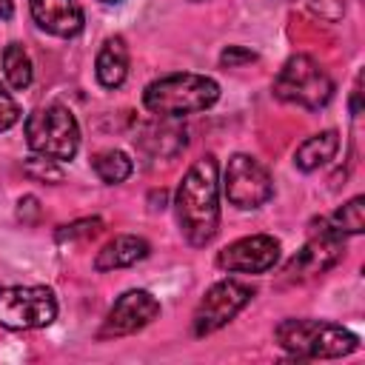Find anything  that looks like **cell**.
Instances as JSON below:
<instances>
[{"label": "cell", "mask_w": 365, "mask_h": 365, "mask_svg": "<svg viewBox=\"0 0 365 365\" xmlns=\"http://www.w3.org/2000/svg\"><path fill=\"white\" fill-rule=\"evenodd\" d=\"M180 234L202 248L220 231V165L214 154L200 157L180 180L174 194Z\"/></svg>", "instance_id": "1"}, {"label": "cell", "mask_w": 365, "mask_h": 365, "mask_svg": "<svg viewBox=\"0 0 365 365\" xmlns=\"http://www.w3.org/2000/svg\"><path fill=\"white\" fill-rule=\"evenodd\" d=\"M220 100V86L214 77L194 74V71H177L157 77L143 91V106L154 117L180 120L188 114H200L211 108Z\"/></svg>", "instance_id": "2"}, {"label": "cell", "mask_w": 365, "mask_h": 365, "mask_svg": "<svg viewBox=\"0 0 365 365\" xmlns=\"http://www.w3.org/2000/svg\"><path fill=\"white\" fill-rule=\"evenodd\" d=\"M277 345L297 359H339L359 348V336L325 319H282L274 328Z\"/></svg>", "instance_id": "3"}, {"label": "cell", "mask_w": 365, "mask_h": 365, "mask_svg": "<svg viewBox=\"0 0 365 365\" xmlns=\"http://www.w3.org/2000/svg\"><path fill=\"white\" fill-rule=\"evenodd\" d=\"M274 97L291 106H299L305 111H319L334 97V80L331 74L308 54H294L285 60V66L274 77Z\"/></svg>", "instance_id": "4"}, {"label": "cell", "mask_w": 365, "mask_h": 365, "mask_svg": "<svg viewBox=\"0 0 365 365\" xmlns=\"http://www.w3.org/2000/svg\"><path fill=\"white\" fill-rule=\"evenodd\" d=\"M26 143L34 154L51 157L57 163L71 160L80 148V125L74 120V114L60 106V103H48L34 108L26 117Z\"/></svg>", "instance_id": "5"}, {"label": "cell", "mask_w": 365, "mask_h": 365, "mask_svg": "<svg viewBox=\"0 0 365 365\" xmlns=\"http://www.w3.org/2000/svg\"><path fill=\"white\" fill-rule=\"evenodd\" d=\"M57 317L54 291L46 285H6L0 288V325L9 331H37Z\"/></svg>", "instance_id": "6"}, {"label": "cell", "mask_w": 365, "mask_h": 365, "mask_svg": "<svg viewBox=\"0 0 365 365\" xmlns=\"http://www.w3.org/2000/svg\"><path fill=\"white\" fill-rule=\"evenodd\" d=\"M222 191L234 208L251 211V208L265 205L274 197V180L257 157L234 154L222 174Z\"/></svg>", "instance_id": "7"}, {"label": "cell", "mask_w": 365, "mask_h": 365, "mask_svg": "<svg viewBox=\"0 0 365 365\" xmlns=\"http://www.w3.org/2000/svg\"><path fill=\"white\" fill-rule=\"evenodd\" d=\"M251 299H254V288L248 282H240V279H220V282H214L202 294V299H200V305L194 311V319H191L194 336H208V334L220 331Z\"/></svg>", "instance_id": "8"}, {"label": "cell", "mask_w": 365, "mask_h": 365, "mask_svg": "<svg viewBox=\"0 0 365 365\" xmlns=\"http://www.w3.org/2000/svg\"><path fill=\"white\" fill-rule=\"evenodd\" d=\"M322 228H317L311 234V240L285 262L282 268V277L288 282H302V279H311L322 271H328L334 262H339L342 257V248H345V237L339 231H334L325 220L319 222Z\"/></svg>", "instance_id": "9"}, {"label": "cell", "mask_w": 365, "mask_h": 365, "mask_svg": "<svg viewBox=\"0 0 365 365\" xmlns=\"http://www.w3.org/2000/svg\"><path fill=\"white\" fill-rule=\"evenodd\" d=\"M279 262V240L271 234L240 237L217 254V268L228 274H265Z\"/></svg>", "instance_id": "10"}, {"label": "cell", "mask_w": 365, "mask_h": 365, "mask_svg": "<svg viewBox=\"0 0 365 365\" xmlns=\"http://www.w3.org/2000/svg\"><path fill=\"white\" fill-rule=\"evenodd\" d=\"M160 317V302L143 291V288H131L125 294L117 297V302L111 305V311L106 314L103 319V328H100V339H117V336H128V334H137L143 331L145 325H151L154 319Z\"/></svg>", "instance_id": "11"}, {"label": "cell", "mask_w": 365, "mask_h": 365, "mask_svg": "<svg viewBox=\"0 0 365 365\" xmlns=\"http://www.w3.org/2000/svg\"><path fill=\"white\" fill-rule=\"evenodd\" d=\"M34 23L54 37H74L83 31V6L77 0H29Z\"/></svg>", "instance_id": "12"}, {"label": "cell", "mask_w": 365, "mask_h": 365, "mask_svg": "<svg viewBox=\"0 0 365 365\" xmlns=\"http://www.w3.org/2000/svg\"><path fill=\"white\" fill-rule=\"evenodd\" d=\"M151 251V245L143 240V237H134V234H120L114 240H108L97 257H94V268L97 271H117V268H128L140 259H145Z\"/></svg>", "instance_id": "13"}, {"label": "cell", "mask_w": 365, "mask_h": 365, "mask_svg": "<svg viewBox=\"0 0 365 365\" xmlns=\"http://www.w3.org/2000/svg\"><path fill=\"white\" fill-rule=\"evenodd\" d=\"M94 74H97V83L103 88H120L125 83V77H128V46L120 34L108 37L100 46Z\"/></svg>", "instance_id": "14"}, {"label": "cell", "mask_w": 365, "mask_h": 365, "mask_svg": "<svg viewBox=\"0 0 365 365\" xmlns=\"http://www.w3.org/2000/svg\"><path fill=\"white\" fill-rule=\"evenodd\" d=\"M163 123H151V125H145L143 128V134H140V140H137V145L151 157V160H168V157H174V154H180L182 148H185V128H180V125H174L168 117H160Z\"/></svg>", "instance_id": "15"}, {"label": "cell", "mask_w": 365, "mask_h": 365, "mask_svg": "<svg viewBox=\"0 0 365 365\" xmlns=\"http://www.w3.org/2000/svg\"><path fill=\"white\" fill-rule=\"evenodd\" d=\"M339 148V134L334 128H325L319 134H311L308 140H302L294 151V165L299 171H317L322 165H328L334 160Z\"/></svg>", "instance_id": "16"}, {"label": "cell", "mask_w": 365, "mask_h": 365, "mask_svg": "<svg viewBox=\"0 0 365 365\" xmlns=\"http://www.w3.org/2000/svg\"><path fill=\"white\" fill-rule=\"evenodd\" d=\"M91 168H94V174H97L106 185H120V182H125V180L131 177L134 163H131V157H128L125 151H120V148H103V151H97V154L91 157Z\"/></svg>", "instance_id": "17"}, {"label": "cell", "mask_w": 365, "mask_h": 365, "mask_svg": "<svg viewBox=\"0 0 365 365\" xmlns=\"http://www.w3.org/2000/svg\"><path fill=\"white\" fill-rule=\"evenodd\" d=\"M3 77L6 83L14 88V91H23L31 86V77H34V68H31V57L29 51L20 46V43H9L3 48Z\"/></svg>", "instance_id": "18"}, {"label": "cell", "mask_w": 365, "mask_h": 365, "mask_svg": "<svg viewBox=\"0 0 365 365\" xmlns=\"http://www.w3.org/2000/svg\"><path fill=\"white\" fill-rule=\"evenodd\" d=\"M325 222H328L334 231H339L342 237H348V234H362V228H365V197H362V194L351 197V200L342 202Z\"/></svg>", "instance_id": "19"}, {"label": "cell", "mask_w": 365, "mask_h": 365, "mask_svg": "<svg viewBox=\"0 0 365 365\" xmlns=\"http://www.w3.org/2000/svg\"><path fill=\"white\" fill-rule=\"evenodd\" d=\"M23 171L31 177V180H40V182H60L63 180V168L57 160L51 157H43V154H34L23 163Z\"/></svg>", "instance_id": "20"}, {"label": "cell", "mask_w": 365, "mask_h": 365, "mask_svg": "<svg viewBox=\"0 0 365 365\" xmlns=\"http://www.w3.org/2000/svg\"><path fill=\"white\" fill-rule=\"evenodd\" d=\"M100 228H103V220H100V217L74 220V222H68V225H63V228L57 231V240L66 242V240H77V237H94Z\"/></svg>", "instance_id": "21"}, {"label": "cell", "mask_w": 365, "mask_h": 365, "mask_svg": "<svg viewBox=\"0 0 365 365\" xmlns=\"http://www.w3.org/2000/svg\"><path fill=\"white\" fill-rule=\"evenodd\" d=\"M17 120H20V106H17V100L6 91V86H0V131H9Z\"/></svg>", "instance_id": "22"}, {"label": "cell", "mask_w": 365, "mask_h": 365, "mask_svg": "<svg viewBox=\"0 0 365 365\" xmlns=\"http://www.w3.org/2000/svg\"><path fill=\"white\" fill-rule=\"evenodd\" d=\"M254 60H257V54H254L251 48H242V46H228V48L220 54V63L228 66V68H234V66H240V63H254Z\"/></svg>", "instance_id": "23"}, {"label": "cell", "mask_w": 365, "mask_h": 365, "mask_svg": "<svg viewBox=\"0 0 365 365\" xmlns=\"http://www.w3.org/2000/svg\"><path fill=\"white\" fill-rule=\"evenodd\" d=\"M14 14V6H11V0H0V20H9Z\"/></svg>", "instance_id": "24"}, {"label": "cell", "mask_w": 365, "mask_h": 365, "mask_svg": "<svg viewBox=\"0 0 365 365\" xmlns=\"http://www.w3.org/2000/svg\"><path fill=\"white\" fill-rule=\"evenodd\" d=\"M191 3H208V0H191Z\"/></svg>", "instance_id": "25"}, {"label": "cell", "mask_w": 365, "mask_h": 365, "mask_svg": "<svg viewBox=\"0 0 365 365\" xmlns=\"http://www.w3.org/2000/svg\"><path fill=\"white\" fill-rule=\"evenodd\" d=\"M103 3H120V0H103Z\"/></svg>", "instance_id": "26"}]
</instances>
